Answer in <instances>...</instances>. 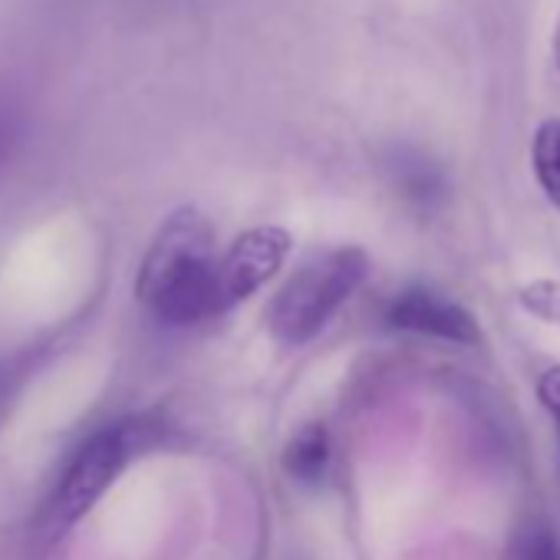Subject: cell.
<instances>
[{
    "mask_svg": "<svg viewBox=\"0 0 560 560\" xmlns=\"http://www.w3.org/2000/svg\"><path fill=\"white\" fill-rule=\"evenodd\" d=\"M214 273L218 250L211 221L195 208H178L155 231L142 257L136 294L165 324H201L221 317Z\"/></svg>",
    "mask_w": 560,
    "mask_h": 560,
    "instance_id": "6da1fadb",
    "label": "cell"
},
{
    "mask_svg": "<svg viewBox=\"0 0 560 560\" xmlns=\"http://www.w3.org/2000/svg\"><path fill=\"white\" fill-rule=\"evenodd\" d=\"M366 270L370 257L353 244L314 250L311 257H304L288 277V284L267 304L270 337L284 347H304L307 340H314L340 311V304H347L350 294L363 284Z\"/></svg>",
    "mask_w": 560,
    "mask_h": 560,
    "instance_id": "7a4b0ae2",
    "label": "cell"
},
{
    "mask_svg": "<svg viewBox=\"0 0 560 560\" xmlns=\"http://www.w3.org/2000/svg\"><path fill=\"white\" fill-rule=\"evenodd\" d=\"M159 435V425L145 416L109 422L100 432H93L77 455L70 458L67 471L57 481V491L47 504V527L54 534L73 527L80 517L93 511V504L113 488V481L129 468L132 458H139Z\"/></svg>",
    "mask_w": 560,
    "mask_h": 560,
    "instance_id": "3957f363",
    "label": "cell"
},
{
    "mask_svg": "<svg viewBox=\"0 0 560 560\" xmlns=\"http://www.w3.org/2000/svg\"><path fill=\"white\" fill-rule=\"evenodd\" d=\"M291 254V234L277 224L244 231L221 257H218V314H228L254 291H260L267 280L284 267Z\"/></svg>",
    "mask_w": 560,
    "mask_h": 560,
    "instance_id": "277c9868",
    "label": "cell"
},
{
    "mask_svg": "<svg viewBox=\"0 0 560 560\" xmlns=\"http://www.w3.org/2000/svg\"><path fill=\"white\" fill-rule=\"evenodd\" d=\"M386 324L393 330H406V334H419V337H432L445 343H462V347H475L481 340L478 320L462 304L429 288H409L396 294L386 311Z\"/></svg>",
    "mask_w": 560,
    "mask_h": 560,
    "instance_id": "5b68a950",
    "label": "cell"
},
{
    "mask_svg": "<svg viewBox=\"0 0 560 560\" xmlns=\"http://www.w3.org/2000/svg\"><path fill=\"white\" fill-rule=\"evenodd\" d=\"M327 465H330V432L320 422H311L288 442L284 471L301 485H314L324 478Z\"/></svg>",
    "mask_w": 560,
    "mask_h": 560,
    "instance_id": "8992f818",
    "label": "cell"
},
{
    "mask_svg": "<svg viewBox=\"0 0 560 560\" xmlns=\"http://www.w3.org/2000/svg\"><path fill=\"white\" fill-rule=\"evenodd\" d=\"M530 159L544 195L550 198V205L560 208V119H547L537 126Z\"/></svg>",
    "mask_w": 560,
    "mask_h": 560,
    "instance_id": "52a82bcc",
    "label": "cell"
},
{
    "mask_svg": "<svg viewBox=\"0 0 560 560\" xmlns=\"http://www.w3.org/2000/svg\"><path fill=\"white\" fill-rule=\"evenodd\" d=\"M24 132V109L14 96L0 93V168L8 165V159L14 155L18 142Z\"/></svg>",
    "mask_w": 560,
    "mask_h": 560,
    "instance_id": "ba28073f",
    "label": "cell"
},
{
    "mask_svg": "<svg viewBox=\"0 0 560 560\" xmlns=\"http://www.w3.org/2000/svg\"><path fill=\"white\" fill-rule=\"evenodd\" d=\"M537 396H540L544 409L550 412V419L557 422V432H560V366H550L537 380Z\"/></svg>",
    "mask_w": 560,
    "mask_h": 560,
    "instance_id": "9c48e42d",
    "label": "cell"
},
{
    "mask_svg": "<svg viewBox=\"0 0 560 560\" xmlns=\"http://www.w3.org/2000/svg\"><path fill=\"white\" fill-rule=\"evenodd\" d=\"M521 560H560V540H557L547 527H540V530H534V537L527 540Z\"/></svg>",
    "mask_w": 560,
    "mask_h": 560,
    "instance_id": "30bf717a",
    "label": "cell"
},
{
    "mask_svg": "<svg viewBox=\"0 0 560 560\" xmlns=\"http://www.w3.org/2000/svg\"><path fill=\"white\" fill-rule=\"evenodd\" d=\"M553 60L560 67V21H557V31H553Z\"/></svg>",
    "mask_w": 560,
    "mask_h": 560,
    "instance_id": "8fae6325",
    "label": "cell"
}]
</instances>
